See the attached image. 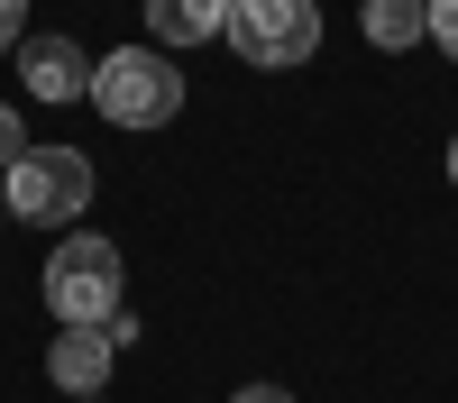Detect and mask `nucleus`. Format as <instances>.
<instances>
[{
	"label": "nucleus",
	"instance_id": "f257e3e1",
	"mask_svg": "<svg viewBox=\"0 0 458 403\" xmlns=\"http://www.w3.org/2000/svg\"><path fill=\"white\" fill-rule=\"evenodd\" d=\"M92 110L110 129H165L174 110H183V73L165 46H120V55H101L92 64Z\"/></svg>",
	"mask_w": 458,
	"mask_h": 403
},
{
	"label": "nucleus",
	"instance_id": "f03ea898",
	"mask_svg": "<svg viewBox=\"0 0 458 403\" xmlns=\"http://www.w3.org/2000/svg\"><path fill=\"white\" fill-rule=\"evenodd\" d=\"M120 293H129V266H120V248L92 239V230H73L55 256H47V312L64 330H101L110 312H120Z\"/></svg>",
	"mask_w": 458,
	"mask_h": 403
},
{
	"label": "nucleus",
	"instance_id": "7ed1b4c3",
	"mask_svg": "<svg viewBox=\"0 0 458 403\" xmlns=\"http://www.w3.org/2000/svg\"><path fill=\"white\" fill-rule=\"evenodd\" d=\"M92 156L83 147H28V156L0 174V193H10L19 220H37V230H64V220H83L92 211Z\"/></svg>",
	"mask_w": 458,
	"mask_h": 403
},
{
	"label": "nucleus",
	"instance_id": "20e7f679",
	"mask_svg": "<svg viewBox=\"0 0 458 403\" xmlns=\"http://www.w3.org/2000/svg\"><path fill=\"white\" fill-rule=\"evenodd\" d=\"M229 46H239V64H312L321 46V0H229Z\"/></svg>",
	"mask_w": 458,
	"mask_h": 403
},
{
	"label": "nucleus",
	"instance_id": "39448f33",
	"mask_svg": "<svg viewBox=\"0 0 458 403\" xmlns=\"http://www.w3.org/2000/svg\"><path fill=\"white\" fill-rule=\"evenodd\" d=\"M19 83H28V101L73 110V101H92V55L73 46V37H28L19 46Z\"/></svg>",
	"mask_w": 458,
	"mask_h": 403
},
{
	"label": "nucleus",
	"instance_id": "423d86ee",
	"mask_svg": "<svg viewBox=\"0 0 458 403\" xmlns=\"http://www.w3.org/2000/svg\"><path fill=\"white\" fill-rule=\"evenodd\" d=\"M110 357H120V348H110V330H55L47 376H55L73 403H83V394H101V385H110Z\"/></svg>",
	"mask_w": 458,
	"mask_h": 403
},
{
	"label": "nucleus",
	"instance_id": "0eeeda50",
	"mask_svg": "<svg viewBox=\"0 0 458 403\" xmlns=\"http://www.w3.org/2000/svg\"><path fill=\"white\" fill-rule=\"evenodd\" d=\"M147 28L157 46H202V37H229V0H147Z\"/></svg>",
	"mask_w": 458,
	"mask_h": 403
},
{
	"label": "nucleus",
	"instance_id": "6e6552de",
	"mask_svg": "<svg viewBox=\"0 0 458 403\" xmlns=\"http://www.w3.org/2000/svg\"><path fill=\"white\" fill-rule=\"evenodd\" d=\"M431 37V0H367V46L376 55H403Z\"/></svg>",
	"mask_w": 458,
	"mask_h": 403
},
{
	"label": "nucleus",
	"instance_id": "1a4fd4ad",
	"mask_svg": "<svg viewBox=\"0 0 458 403\" xmlns=\"http://www.w3.org/2000/svg\"><path fill=\"white\" fill-rule=\"evenodd\" d=\"M431 46L458 64V0H431Z\"/></svg>",
	"mask_w": 458,
	"mask_h": 403
},
{
	"label": "nucleus",
	"instance_id": "9d476101",
	"mask_svg": "<svg viewBox=\"0 0 458 403\" xmlns=\"http://www.w3.org/2000/svg\"><path fill=\"white\" fill-rule=\"evenodd\" d=\"M19 156H28V129H19V110H10V101H0V174H10Z\"/></svg>",
	"mask_w": 458,
	"mask_h": 403
},
{
	"label": "nucleus",
	"instance_id": "9b49d317",
	"mask_svg": "<svg viewBox=\"0 0 458 403\" xmlns=\"http://www.w3.org/2000/svg\"><path fill=\"white\" fill-rule=\"evenodd\" d=\"M19 19H28V0H0V55L19 46Z\"/></svg>",
	"mask_w": 458,
	"mask_h": 403
},
{
	"label": "nucleus",
	"instance_id": "f8f14e48",
	"mask_svg": "<svg viewBox=\"0 0 458 403\" xmlns=\"http://www.w3.org/2000/svg\"><path fill=\"white\" fill-rule=\"evenodd\" d=\"M229 403H293V394H284V385H239Z\"/></svg>",
	"mask_w": 458,
	"mask_h": 403
},
{
	"label": "nucleus",
	"instance_id": "ddd939ff",
	"mask_svg": "<svg viewBox=\"0 0 458 403\" xmlns=\"http://www.w3.org/2000/svg\"><path fill=\"white\" fill-rule=\"evenodd\" d=\"M449 183H458V138H449Z\"/></svg>",
	"mask_w": 458,
	"mask_h": 403
},
{
	"label": "nucleus",
	"instance_id": "4468645a",
	"mask_svg": "<svg viewBox=\"0 0 458 403\" xmlns=\"http://www.w3.org/2000/svg\"><path fill=\"white\" fill-rule=\"evenodd\" d=\"M0 220H10V193H0Z\"/></svg>",
	"mask_w": 458,
	"mask_h": 403
},
{
	"label": "nucleus",
	"instance_id": "2eb2a0df",
	"mask_svg": "<svg viewBox=\"0 0 458 403\" xmlns=\"http://www.w3.org/2000/svg\"><path fill=\"white\" fill-rule=\"evenodd\" d=\"M83 403H101V394H83Z\"/></svg>",
	"mask_w": 458,
	"mask_h": 403
}]
</instances>
